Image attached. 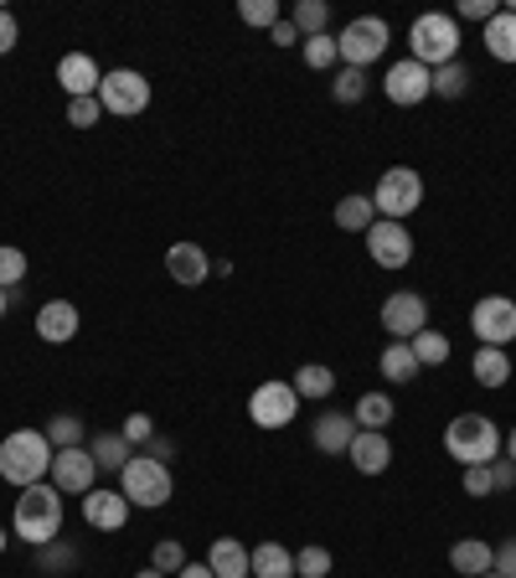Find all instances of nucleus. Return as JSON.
I'll use <instances>...</instances> for the list:
<instances>
[{
	"instance_id": "1",
	"label": "nucleus",
	"mask_w": 516,
	"mask_h": 578,
	"mask_svg": "<svg viewBox=\"0 0 516 578\" xmlns=\"http://www.w3.org/2000/svg\"><path fill=\"white\" fill-rule=\"evenodd\" d=\"M52 439L42 429H16L0 439V475L11 480V486H42L47 475H52Z\"/></svg>"
},
{
	"instance_id": "2",
	"label": "nucleus",
	"mask_w": 516,
	"mask_h": 578,
	"mask_svg": "<svg viewBox=\"0 0 516 578\" xmlns=\"http://www.w3.org/2000/svg\"><path fill=\"white\" fill-rule=\"evenodd\" d=\"M16 537L31 542V548H47L52 537L62 533V490L58 486H27L16 496V517H11Z\"/></svg>"
},
{
	"instance_id": "3",
	"label": "nucleus",
	"mask_w": 516,
	"mask_h": 578,
	"mask_svg": "<svg viewBox=\"0 0 516 578\" xmlns=\"http://www.w3.org/2000/svg\"><path fill=\"white\" fill-rule=\"evenodd\" d=\"M444 449H449L465 470H471V465H490L502 455V429H496L486 414H455L449 429H444Z\"/></svg>"
},
{
	"instance_id": "4",
	"label": "nucleus",
	"mask_w": 516,
	"mask_h": 578,
	"mask_svg": "<svg viewBox=\"0 0 516 578\" xmlns=\"http://www.w3.org/2000/svg\"><path fill=\"white\" fill-rule=\"evenodd\" d=\"M408 47H413V62H424L428 73L444 68V62H459V21L444 11H428L408 27Z\"/></svg>"
},
{
	"instance_id": "5",
	"label": "nucleus",
	"mask_w": 516,
	"mask_h": 578,
	"mask_svg": "<svg viewBox=\"0 0 516 578\" xmlns=\"http://www.w3.org/2000/svg\"><path fill=\"white\" fill-rule=\"evenodd\" d=\"M119 496L130 506H145V511L165 506L171 501V465L150 460V455H134V460L119 470Z\"/></svg>"
},
{
	"instance_id": "6",
	"label": "nucleus",
	"mask_w": 516,
	"mask_h": 578,
	"mask_svg": "<svg viewBox=\"0 0 516 578\" xmlns=\"http://www.w3.org/2000/svg\"><path fill=\"white\" fill-rule=\"evenodd\" d=\"M372 207H377V217H387V223H403L408 212L424 207V176H418L413 165H393V171H383L377 192H372Z\"/></svg>"
},
{
	"instance_id": "7",
	"label": "nucleus",
	"mask_w": 516,
	"mask_h": 578,
	"mask_svg": "<svg viewBox=\"0 0 516 578\" xmlns=\"http://www.w3.org/2000/svg\"><path fill=\"white\" fill-rule=\"evenodd\" d=\"M387 42H393V31H387L383 16H356V21H346L336 37L341 62H346V68H362V73H367V62L383 58Z\"/></svg>"
},
{
	"instance_id": "8",
	"label": "nucleus",
	"mask_w": 516,
	"mask_h": 578,
	"mask_svg": "<svg viewBox=\"0 0 516 578\" xmlns=\"http://www.w3.org/2000/svg\"><path fill=\"white\" fill-rule=\"evenodd\" d=\"M99 104H103V114H119V119L145 114V109H150V78L134 73V68H114V73H103Z\"/></svg>"
},
{
	"instance_id": "9",
	"label": "nucleus",
	"mask_w": 516,
	"mask_h": 578,
	"mask_svg": "<svg viewBox=\"0 0 516 578\" xmlns=\"http://www.w3.org/2000/svg\"><path fill=\"white\" fill-rule=\"evenodd\" d=\"M471 331L480 336V346H502V352H506V346L516 342V300H506V295L475 300Z\"/></svg>"
},
{
	"instance_id": "10",
	"label": "nucleus",
	"mask_w": 516,
	"mask_h": 578,
	"mask_svg": "<svg viewBox=\"0 0 516 578\" xmlns=\"http://www.w3.org/2000/svg\"><path fill=\"white\" fill-rule=\"evenodd\" d=\"M300 414V393L290 383H259L249 393V418L259 429H284Z\"/></svg>"
},
{
	"instance_id": "11",
	"label": "nucleus",
	"mask_w": 516,
	"mask_h": 578,
	"mask_svg": "<svg viewBox=\"0 0 516 578\" xmlns=\"http://www.w3.org/2000/svg\"><path fill=\"white\" fill-rule=\"evenodd\" d=\"M383 331L393 342H413L418 331H428V300L418 290H393L383 300Z\"/></svg>"
},
{
	"instance_id": "12",
	"label": "nucleus",
	"mask_w": 516,
	"mask_h": 578,
	"mask_svg": "<svg viewBox=\"0 0 516 578\" xmlns=\"http://www.w3.org/2000/svg\"><path fill=\"white\" fill-rule=\"evenodd\" d=\"M383 93H387V99H393L398 109H413V104H424L428 93H434V73H428L424 62L403 58V62H393V68H387Z\"/></svg>"
},
{
	"instance_id": "13",
	"label": "nucleus",
	"mask_w": 516,
	"mask_h": 578,
	"mask_svg": "<svg viewBox=\"0 0 516 578\" xmlns=\"http://www.w3.org/2000/svg\"><path fill=\"white\" fill-rule=\"evenodd\" d=\"M367 258L377 268H403L413 258V233L403 223H387V217H377V223L367 227Z\"/></svg>"
},
{
	"instance_id": "14",
	"label": "nucleus",
	"mask_w": 516,
	"mask_h": 578,
	"mask_svg": "<svg viewBox=\"0 0 516 578\" xmlns=\"http://www.w3.org/2000/svg\"><path fill=\"white\" fill-rule=\"evenodd\" d=\"M93 475H99V465H93V455L83 445H78V449H58V455H52V486H58L62 496H89Z\"/></svg>"
},
{
	"instance_id": "15",
	"label": "nucleus",
	"mask_w": 516,
	"mask_h": 578,
	"mask_svg": "<svg viewBox=\"0 0 516 578\" xmlns=\"http://www.w3.org/2000/svg\"><path fill=\"white\" fill-rule=\"evenodd\" d=\"M83 521H89L93 533H119V527L130 521V501H124L119 490L93 486L89 496H83Z\"/></svg>"
},
{
	"instance_id": "16",
	"label": "nucleus",
	"mask_w": 516,
	"mask_h": 578,
	"mask_svg": "<svg viewBox=\"0 0 516 578\" xmlns=\"http://www.w3.org/2000/svg\"><path fill=\"white\" fill-rule=\"evenodd\" d=\"M165 274H171L176 284H186V290H196V284L212 274V258H206L202 243H186V237H181V243L165 249Z\"/></svg>"
},
{
	"instance_id": "17",
	"label": "nucleus",
	"mask_w": 516,
	"mask_h": 578,
	"mask_svg": "<svg viewBox=\"0 0 516 578\" xmlns=\"http://www.w3.org/2000/svg\"><path fill=\"white\" fill-rule=\"evenodd\" d=\"M58 83H62L68 99H93L99 83H103V73H99V62H93L89 52H68V58L58 62Z\"/></svg>"
},
{
	"instance_id": "18",
	"label": "nucleus",
	"mask_w": 516,
	"mask_h": 578,
	"mask_svg": "<svg viewBox=\"0 0 516 578\" xmlns=\"http://www.w3.org/2000/svg\"><path fill=\"white\" fill-rule=\"evenodd\" d=\"M37 336H42L47 346H68L78 336V305H68V300H47L42 311H37Z\"/></svg>"
},
{
	"instance_id": "19",
	"label": "nucleus",
	"mask_w": 516,
	"mask_h": 578,
	"mask_svg": "<svg viewBox=\"0 0 516 578\" xmlns=\"http://www.w3.org/2000/svg\"><path fill=\"white\" fill-rule=\"evenodd\" d=\"M356 434H362V429H356L352 414H321L315 424H310V439H315V449H321V455H346Z\"/></svg>"
},
{
	"instance_id": "20",
	"label": "nucleus",
	"mask_w": 516,
	"mask_h": 578,
	"mask_svg": "<svg viewBox=\"0 0 516 578\" xmlns=\"http://www.w3.org/2000/svg\"><path fill=\"white\" fill-rule=\"evenodd\" d=\"M346 455H352V465H356L362 475H383L387 465H393V445H387V434H377V429H362V434H356Z\"/></svg>"
},
{
	"instance_id": "21",
	"label": "nucleus",
	"mask_w": 516,
	"mask_h": 578,
	"mask_svg": "<svg viewBox=\"0 0 516 578\" xmlns=\"http://www.w3.org/2000/svg\"><path fill=\"white\" fill-rule=\"evenodd\" d=\"M206 568H212L217 578H253V568H249V548H243L237 537H212Z\"/></svg>"
},
{
	"instance_id": "22",
	"label": "nucleus",
	"mask_w": 516,
	"mask_h": 578,
	"mask_svg": "<svg viewBox=\"0 0 516 578\" xmlns=\"http://www.w3.org/2000/svg\"><path fill=\"white\" fill-rule=\"evenodd\" d=\"M249 568L253 578H295V552L284 542H259V548H249Z\"/></svg>"
},
{
	"instance_id": "23",
	"label": "nucleus",
	"mask_w": 516,
	"mask_h": 578,
	"mask_svg": "<svg viewBox=\"0 0 516 578\" xmlns=\"http://www.w3.org/2000/svg\"><path fill=\"white\" fill-rule=\"evenodd\" d=\"M490 558H496V548L490 542H480V537H459L455 548H449V568L465 578H480L490 574Z\"/></svg>"
},
{
	"instance_id": "24",
	"label": "nucleus",
	"mask_w": 516,
	"mask_h": 578,
	"mask_svg": "<svg viewBox=\"0 0 516 578\" xmlns=\"http://www.w3.org/2000/svg\"><path fill=\"white\" fill-rule=\"evenodd\" d=\"M471 372L480 387H506L512 383V356H506L502 346H480V352L471 356Z\"/></svg>"
},
{
	"instance_id": "25",
	"label": "nucleus",
	"mask_w": 516,
	"mask_h": 578,
	"mask_svg": "<svg viewBox=\"0 0 516 578\" xmlns=\"http://www.w3.org/2000/svg\"><path fill=\"white\" fill-rule=\"evenodd\" d=\"M290 387H295L300 398H310V403H321V398H331L336 393V372L325 367V362H305V367L290 377Z\"/></svg>"
},
{
	"instance_id": "26",
	"label": "nucleus",
	"mask_w": 516,
	"mask_h": 578,
	"mask_svg": "<svg viewBox=\"0 0 516 578\" xmlns=\"http://www.w3.org/2000/svg\"><path fill=\"white\" fill-rule=\"evenodd\" d=\"M486 52L496 62H516V11H496L486 21Z\"/></svg>"
},
{
	"instance_id": "27",
	"label": "nucleus",
	"mask_w": 516,
	"mask_h": 578,
	"mask_svg": "<svg viewBox=\"0 0 516 578\" xmlns=\"http://www.w3.org/2000/svg\"><path fill=\"white\" fill-rule=\"evenodd\" d=\"M89 455H93V465H99V470H124V465H130V455H134V445L130 439H124V434H93V445H89Z\"/></svg>"
},
{
	"instance_id": "28",
	"label": "nucleus",
	"mask_w": 516,
	"mask_h": 578,
	"mask_svg": "<svg viewBox=\"0 0 516 578\" xmlns=\"http://www.w3.org/2000/svg\"><path fill=\"white\" fill-rule=\"evenodd\" d=\"M393 398L387 393H362L356 398V408H352V418H356V429H377V434H387V424H393Z\"/></svg>"
},
{
	"instance_id": "29",
	"label": "nucleus",
	"mask_w": 516,
	"mask_h": 578,
	"mask_svg": "<svg viewBox=\"0 0 516 578\" xmlns=\"http://www.w3.org/2000/svg\"><path fill=\"white\" fill-rule=\"evenodd\" d=\"M377 223V207H372V196H341L336 202V227L341 233H362L367 237V227Z\"/></svg>"
},
{
	"instance_id": "30",
	"label": "nucleus",
	"mask_w": 516,
	"mask_h": 578,
	"mask_svg": "<svg viewBox=\"0 0 516 578\" xmlns=\"http://www.w3.org/2000/svg\"><path fill=\"white\" fill-rule=\"evenodd\" d=\"M383 377L387 383H413L418 377V356L408 342H387L383 346Z\"/></svg>"
},
{
	"instance_id": "31",
	"label": "nucleus",
	"mask_w": 516,
	"mask_h": 578,
	"mask_svg": "<svg viewBox=\"0 0 516 578\" xmlns=\"http://www.w3.org/2000/svg\"><path fill=\"white\" fill-rule=\"evenodd\" d=\"M408 346H413V356H418V367H444V362H449V352H455L444 331H418Z\"/></svg>"
},
{
	"instance_id": "32",
	"label": "nucleus",
	"mask_w": 516,
	"mask_h": 578,
	"mask_svg": "<svg viewBox=\"0 0 516 578\" xmlns=\"http://www.w3.org/2000/svg\"><path fill=\"white\" fill-rule=\"evenodd\" d=\"M290 21H295V31H305V37H325L331 6H325V0H295V11H290Z\"/></svg>"
},
{
	"instance_id": "33",
	"label": "nucleus",
	"mask_w": 516,
	"mask_h": 578,
	"mask_svg": "<svg viewBox=\"0 0 516 578\" xmlns=\"http://www.w3.org/2000/svg\"><path fill=\"white\" fill-rule=\"evenodd\" d=\"M465 89H471V68H465V62L434 68V93H439V99H465Z\"/></svg>"
},
{
	"instance_id": "34",
	"label": "nucleus",
	"mask_w": 516,
	"mask_h": 578,
	"mask_svg": "<svg viewBox=\"0 0 516 578\" xmlns=\"http://www.w3.org/2000/svg\"><path fill=\"white\" fill-rule=\"evenodd\" d=\"M37 568H42V574H73V568H78V548H68L62 537H52L47 548H37Z\"/></svg>"
},
{
	"instance_id": "35",
	"label": "nucleus",
	"mask_w": 516,
	"mask_h": 578,
	"mask_svg": "<svg viewBox=\"0 0 516 578\" xmlns=\"http://www.w3.org/2000/svg\"><path fill=\"white\" fill-rule=\"evenodd\" d=\"M42 434L52 439V449H78V445H83V418H78V414H58Z\"/></svg>"
},
{
	"instance_id": "36",
	"label": "nucleus",
	"mask_w": 516,
	"mask_h": 578,
	"mask_svg": "<svg viewBox=\"0 0 516 578\" xmlns=\"http://www.w3.org/2000/svg\"><path fill=\"white\" fill-rule=\"evenodd\" d=\"M237 16L249 21V27H259V31H274L284 21L280 16V0H237Z\"/></svg>"
},
{
	"instance_id": "37",
	"label": "nucleus",
	"mask_w": 516,
	"mask_h": 578,
	"mask_svg": "<svg viewBox=\"0 0 516 578\" xmlns=\"http://www.w3.org/2000/svg\"><path fill=\"white\" fill-rule=\"evenodd\" d=\"M336 62H341V47L331 31H325V37H305V68L325 73V68H336Z\"/></svg>"
},
{
	"instance_id": "38",
	"label": "nucleus",
	"mask_w": 516,
	"mask_h": 578,
	"mask_svg": "<svg viewBox=\"0 0 516 578\" xmlns=\"http://www.w3.org/2000/svg\"><path fill=\"white\" fill-rule=\"evenodd\" d=\"M331 99L336 104H362L367 99V73L362 68H341V78L331 83Z\"/></svg>"
},
{
	"instance_id": "39",
	"label": "nucleus",
	"mask_w": 516,
	"mask_h": 578,
	"mask_svg": "<svg viewBox=\"0 0 516 578\" xmlns=\"http://www.w3.org/2000/svg\"><path fill=\"white\" fill-rule=\"evenodd\" d=\"M150 568H155V574H181V568H186V548H181L176 537H165V542L150 548Z\"/></svg>"
},
{
	"instance_id": "40",
	"label": "nucleus",
	"mask_w": 516,
	"mask_h": 578,
	"mask_svg": "<svg viewBox=\"0 0 516 578\" xmlns=\"http://www.w3.org/2000/svg\"><path fill=\"white\" fill-rule=\"evenodd\" d=\"M331 574V552L321 542H310V548L295 552V578H325Z\"/></svg>"
},
{
	"instance_id": "41",
	"label": "nucleus",
	"mask_w": 516,
	"mask_h": 578,
	"mask_svg": "<svg viewBox=\"0 0 516 578\" xmlns=\"http://www.w3.org/2000/svg\"><path fill=\"white\" fill-rule=\"evenodd\" d=\"M21 280H27V253L6 243V249H0V290H11L16 295V284Z\"/></svg>"
},
{
	"instance_id": "42",
	"label": "nucleus",
	"mask_w": 516,
	"mask_h": 578,
	"mask_svg": "<svg viewBox=\"0 0 516 578\" xmlns=\"http://www.w3.org/2000/svg\"><path fill=\"white\" fill-rule=\"evenodd\" d=\"M99 119H103L99 93H93V99H68V124H73V130H93Z\"/></svg>"
},
{
	"instance_id": "43",
	"label": "nucleus",
	"mask_w": 516,
	"mask_h": 578,
	"mask_svg": "<svg viewBox=\"0 0 516 578\" xmlns=\"http://www.w3.org/2000/svg\"><path fill=\"white\" fill-rule=\"evenodd\" d=\"M119 434H124V439H130V445L140 449V445H150V439H155V424H150V414H130Z\"/></svg>"
},
{
	"instance_id": "44",
	"label": "nucleus",
	"mask_w": 516,
	"mask_h": 578,
	"mask_svg": "<svg viewBox=\"0 0 516 578\" xmlns=\"http://www.w3.org/2000/svg\"><path fill=\"white\" fill-rule=\"evenodd\" d=\"M490 486H496V490H516V460L496 455V460H490Z\"/></svg>"
},
{
	"instance_id": "45",
	"label": "nucleus",
	"mask_w": 516,
	"mask_h": 578,
	"mask_svg": "<svg viewBox=\"0 0 516 578\" xmlns=\"http://www.w3.org/2000/svg\"><path fill=\"white\" fill-rule=\"evenodd\" d=\"M490 574L516 578V537H506L502 548H496V558H490Z\"/></svg>"
},
{
	"instance_id": "46",
	"label": "nucleus",
	"mask_w": 516,
	"mask_h": 578,
	"mask_svg": "<svg viewBox=\"0 0 516 578\" xmlns=\"http://www.w3.org/2000/svg\"><path fill=\"white\" fill-rule=\"evenodd\" d=\"M490 465H471V470H465V496H490Z\"/></svg>"
},
{
	"instance_id": "47",
	"label": "nucleus",
	"mask_w": 516,
	"mask_h": 578,
	"mask_svg": "<svg viewBox=\"0 0 516 578\" xmlns=\"http://www.w3.org/2000/svg\"><path fill=\"white\" fill-rule=\"evenodd\" d=\"M496 11H502L496 0H459V16H465V21H490Z\"/></svg>"
},
{
	"instance_id": "48",
	"label": "nucleus",
	"mask_w": 516,
	"mask_h": 578,
	"mask_svg": "<svg viewBox=\"0 0 516 578\" xmlns=\"http://www.w3.org/2000/svg\"><path fill=\"white\" fill-rule=\"evenodd\" d=\"M21 42V27H16V16L11 11H0V58L11 52V47Z\"/></svg>"
},
{
	"instance_id": "49",
	"label": "nucleus",
	"mask_w": 516,
	"mask_h": 578,
	"mask_svg": "<svg viewBox=\"0 0 516 578\" xmlns=\"http://www.w3.org/2000/svg\"><path fill=\"white\" fill-rule=\"evenodd\" d=\"M145 455H150V460H161V465H171V455H176V439H165V434H155V439L145 445Z\"/></svg>"
},
{
	"instance_id": "50",
	"label": "nucleus",
	"mask_w": 516,
	"mask_h": 578,
	"mask_svg": "<svg viewBox=\"0 0 516 578\" xmlns=\"http://www.w3.org/2000/svg\"><path fill=\"white\" fill-rule=\"evenodd\" d=\"M269 42H274V47H295V42H300V31H295V21H280V27L269 31Z\"/></svg>"
},
{
	"instance_id": "51",
	"label": "nucleus",
	"mask_w": 516,
	"mask_h": 578,
	"mask_svg": "<svg viewBox=\"0 0 516 578\" xmlns=\"http://www.w3.org/2000/svg\"><path fill=\"white\" fill-rule=\"evenodd\" d=\"M176 578H217V574H212V568H206V564H186Z\"/></svg>"
},
{
	"instance_id": "52",
	"label": "nucleus",
	"mask_w": 516,
	"mask_h": 578,
	"mask_svg": "<svg viewBox=\"0 0 516 578\" xmlns=\"http://www.w3.org/2000/svg\"><path fill=\"white\" fill-rule=\"evenodd\" d=\"M11 305H16V295H11V290H0V321H6V311H11Z\"/></svg>"
},
{
	"instance_id": "53",
	"label": "nucleus",
	"mask_w": 516,
	"mask_h": 578,
	"mask_svg": "<svg viewBox=\"0 0 516 578\" xmlns=\"http://www.w3.org/2000/svg\"><path fill=\"white\" fill-rule=\"evenodd\" d=\"M506 460H516V429L506 434Z\"/></svg>"
},
{
	"instance_id": "54",
	"label": "nucleus",
	"mask_w": 516,
	"mask_h": 578,
	"mask_svg": "<svg viewBox=\"0 0 516 578\" xmlns=\"http://www.w3.org/2000/svg\"><path fill=\"white\" fill-rule=\"evenodd\" d=\"M6 542H11V533H6V527H0V552H6Z\"/></svg>"
},
{
	"instance_id": "55",
	"label": "nucleus",
	"mask_w": 516,
	"mask_h": 578,
	"mask_svg": "<svg viewBox=\"0 0 516 578\" xmlns=\"http://www.w3.org/2000/svg\"><path fill=\"white\" fill-rule=\"evenodd\" d=\"M134 578H165V574H155V568H145V574H134Z\"/></svg>"
},
{
	"instance_id": "56",
	"label": "nucleus",
	"mask_w": 516,
	"mask_h": 578,
	"mask_svg": "<svg viewBox=\"0 0 516 578\" xmlns=\"http://www.w3.org/2000/svg\"><path fill=\"white\" fill-rule=\"evenodd\" d=\"M480 578H502V574H480Z\"/></svg>"
}]
</instances>
